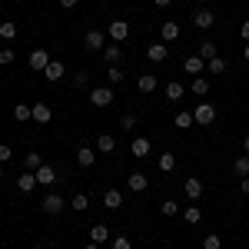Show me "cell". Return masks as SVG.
<instances>
[{
    "instance_id": "obj_1",
    "label": "cell",
    "mask_w": 249,
    "mask_h": 249,
    "mask_svg": "<svg viewBox=\"0 0 249 249\" xmlns=\"http://www.w3.org/2000/svg\"><path fill=\"white\" fill-rule=\"evenodd\" d=\"M113 100H116L113 87H93V90H90V103H93V107H100V110H107Z\"/></svg>"
},
{
    "instance_id": "obj_2",
    "label": "cell",
    "mask_w": 249,
    "mask_h": 249,
    "mask_svg": "<svg viewBox=\"0 0 249 249\" xmlns=\"http://www.w3.org/2000/svg\"><path fill=\"white\" fill-rule=\"evenodd\" d=\"M63 206H67V203H63V196H60V193H47V196H43V203H40V213H47V216H60Z\"/></svg>"
},
{
    "instance_id": "obj_3",
    "label": "cell",
    "mask_w": 249,
    "mask_h": 249,
    "mask_svg": "<svg viewBox=\"0 0 249 249\" xmlns=\"http://www.w3.org/2000/svg\"><path fill=\"white\" fill-rule=\"evenodd\" d=\"M213 120H216V107H213V103H199V107L193 110V123H199V126H210Z\"/></svg>"
},
{
    "instance_id": "obj_4",
    "label": "cell",
    "mask_w": 249,
    "mask_h": 249,
    "mask_svg": "<svg viewBox=\"0 0 249 249\" xmlns=\"http://www.w3.org/2000/svg\"><path fill=\"white\" fill-rule=\"evenodd\" d=\"M107 34L113 37V43H123V40L130 37V23H126V20H110V27H107Z\"/></svg>"
},
{
    "instance_id": "obj_5",
    "label": "cell",
    "mask_w": 249,
    "mask_h": 249,
    "mask_svg": "<svg viewBox=\"0 0 249 249\" xmlns=\"http://www.w3.org/2000/svg\"><path fill=\"white\" fill-rule=\"evenodd\" d=\"M27 63H30V70H37V73H43L47 70V63H50V53L43 50V47H37L30 57H27Z\"/></svg>"
},
{
    "instance_id": "obj_6",
    "label": "cell",
    "mask_w": 249,
    "mask_h": 249,
    "mask_svg": "<svg viewBox=\"0 0 249 249\" xmlns=\"http://www.w3.org/2000/svg\"><path fill=\"white\" fill-rule=\"evenodd\" d=\"M30 116H34L37 123H50V120H53V110H50V103H43V100H37V103L30 107Z\"/></svg>"
},
{
    "instance_id": "obj_7",
    "label": "cell",
    "mask_w": 249,
    "mask_h": 249,
    "mask_svg": "<svg viewBox=\"0 0 249 249\" xmlns=\"http://www.w3.org/2000/svg\"><path fill=\"white\" fill-rule=\"evenodd\" d=\"M146 57L153 60V63H163V60L170 57V43H163V40H160V43H150V47H146Z\"/></svg>"
},
{
    "instance_id": "obj_8",
    "label": "cell",
    "mask_w": 249,
    "mask_h": 249,
    "mask_svg": "<svg viewBox=\"0 0 249 249\" xmlns=\"http://www.w3.org/2000/svg\"><path fill=\"white\" fill-rule=\"evenodd\" d=\"M150 150H153V146H150V140H146V136H136L133 143H130V153H133L136 160H146Z\"/></svg>"
},
{
    "instance_id": "obj_9",
    "label": "cell",
    "mask_w": 249,
    "mask_h": 249,
    "mask_svg": "<svg viewBox=\"0 0 249 249\" xmlns=\"http://www.w3.org/2000/svg\"><path fill=\"white\" fill-rule=\"evenodd\" d=\"M17 186H20V193H34V190H37V186H40V183H37V173L23 170V173H20V176H17Z\"/></svg>"
},
{
    "instance_id": "obj_10",
    "label": "cell",
    "mask_w": 249,
    "mask_h": 249,
    "mask_svg": "<svg viewBox=\"0 0 249 249\" xmlns=\"http://www.w3.org/2000/svg\"><path fill=\"white\" fill-rule=\"evenodd\" d=\"M183 193H186V199H193V203H196V199L203 196V179H196V176H190V179L183 183Z\"/></svg>"
},
{
    "instance_id": "obj_11",
    "label": "cell",
    "mask_w": 249,
    "mask_h": 249,
    "mask_svg": "<svg viewBox=\"0 0 249 249\" xmlns=\"http://www.w3.org/2000/svg\"><path fill=\"white\" fill-rule=\"evenodd\" d=\"M183 70L196 77V73H203V70H206V60L199 57V53H193V57H186V60H183Z\"/></svg>"
},
{
    "instance_id": "obj_12",
    "label": "cell",
    "mask_w": 249,
    "mask_h": 249,
    "mask_svg": "<svg viewBox=\"0 0 249 249\" xmlns=\"http://www.w3.org/2000/svg\"><path fill=\"white\" fill-rule=\"evenodd\" d=\"M156 87H160L156 73H140V80H136V90H140V93H153Z\"/></svg>"
},
{
    "instance_id": "obj_13",
    "label": "cell",
    "mask_w": 249,
    "mask_h": 249,
    "mask_svg": "<svg viewBox=\"0 0 249 249\" xmlns=\"http://www.w3.org/2000/svg\"><path fill=\"white\" fill-rule=\"evenodd\" d=\"M213 23H216L213 10H196V14H193V27H199V30H210Z\"/></svg>"
},
{
    "instance_id": "obj_14",
    "label": "cell",
    "mask_w": 249,
    "mask_h": 249,
    "mask_svg": "<svg viewBox=\"0 0 249 249\" xmlns=\"http://www.w3.org/2000/svg\"><path fill=\"white\" fill-rule=\"evenodd\" d=\"M87 47L103 53V47H107V34H103V30H87Z\"/></svg>"
},
{
    "instance_id": "obj_15",
    "label": "cell",
    "mask_w": 249,
    "mask_h": 249,
    "mask_svg": "<svg viewBox=\"0 0 249 249\" xmlns=\"http://www.w3.org/2000/svg\"><path fill=\"white\" fill-rule=\"evenodd\" d=\"M37 183H40V186H53V183H57V170L43 163V166L37 170Z\"/></svg>"
},
{
    "instance_id": "obj_16",
    "label": "cell",
    "mask_w": 249,
    "mask_h": 249,
    "mask_svg": "<svg viewBox=\"0 0 249 249\" xmlns=\"http://www.w3.org/2000/svg\"><path fill=\"white\" fill-rule=\"evenodd\" d=\"M160 37H163V43H173V40H179V23L166 20V23L160 27Z\"/></svg>"
},
{
    "instance_id": "obj_17",
    "label": "cell",
    "mask_w": 249,
    "mask_h": 249,
    "mask_svg": "<svg viewBox=\"0 0 249 249\" xmlns=\"http://www.w3.org/2000/svg\"><path fill=\"white\" fill-rule=\"evenodd\" d=\"M126 186H130L133 193H143L146 186H150V179H146L143 173H130V176H126Z\"/></svg>"
},
{
    "instance_id": "obj_18",
    "label": "cell",
    "mask_w": 249,
    "mask_h": 249,
    "mask_svg": "<svg viewBox=\"0 0 249 249\" xmlns=\"http://www.w3.org/2000/svg\"><path fill=\"white\" fill-rule=\"evenodd\" d=\"M103 206H107V210H120V206H123V193L120 190H107L103 193Z\"/></svg>"
},
{
    "instance_id": "obj_19",
    "label": "cell",
    "mask_w": 249,
    "mask_h": 249,
    "mask_svg": "<svg viewBox=\"0 0 249 249\" xmlns=\"http://www.w3.org/2000/svg\"><path fill=\"white\" fill-rule=\"evenodd\" d=\"M93 160H96V153L90 150V146H80V150H77V166L90 170V166H93Z\"/></svg>"
},
{
    "instance_id": "obj_20",
    "label": "cell",
    "mask_w": 249,
    "mask_h": 249,
    "mask_svg": "<svg viewBox=\"0 0 249 249\" xmlns=\"http://www.w3.org/2000/svg\"><path fill=\"white\" fill-rule=\"evenodd\" d=\"M43 77L50 80V83H57V80L63 77V63H60V60H50V63H47V70H43Z\"/></svg>"
},
{
    "instance_id": "obj_21",
    "label": "cell",
    "mask_w": 249,
    "mask_h": 249,
    "mask_svg": "<svg viewBox=\"0 0 249 249\" xmlns=\"http://www.w3.org/2000/svg\"><path fill=\"white\" fill-rule=\"evenodd\" d=\"M199 57H203L206 63H210L213 57H219V47H216L213 40H203V43H199Z\"/></svg>"
},
{
    "instance_id": "obj_22",
    "label": "cell",
    "mask_w": 249,
    "mask_h": 249,
    "mask_svg": "<svg viewBox=\"0 0 249 249\" xmlns=\"http://www.w3.org/2000/svg\"><path fill=\"white\" fill-rule=\"evenodd\" d=\"M190 90H193V96H206V93H210V80H206V77H193Z\"/></svg>"
},
{
    "instance_id": "obj_23",
    "label": "cell",
    "mask_w": 249,
    "mask_h": 249,
    "mask_svg": "<svg viewBox=\"0 0 249 249\" xmlns=\"http://www.w3.org/2000/svg\"><path fill=\"white\" fill-rule=\"evenodd\" d=\"M107 239H110V230H107L103 223H96L93 230H90V243H96V246H100V243H107Z\"/></svg>"
},
{
    "instance_id": "obj_24",
    "label": "cell",
    "mask_w": 249,
    "mask_h": 249,
    "mask_svg": "<svg viewBox=\"0 0 249 249\" xmlns=\"http://www.w3.org/2000/svg\"><path fill=\"white\" fill-rule=\"evenodd\" d=\"M70 210H77V213H87V210H90V196H87V193H77V196L70 199Z\"/></svg>"
},
{
    "instance_id": "obj_25",
    "label": "cell",
    "mask_w": 249,
    "mask_h": 249,
    "mask_svg": "<svg viewBox=\"0 0 249 249\" xmlns=\"http://www.w3.org/2000/svg\"><path fill=\"white\" fill-rule=\"evenodd\" d=\"M183 93H186V87H183V83H176V80L166 83V100H183Z\"/></svg>"
},
{
    "instance_id": "obj_26",
    "label": "cell",
    "mask_w": 249,
    "mask_h": 249,
    "mask_svg": "<svg viewBox=\"0 0 249 249\" xmlns=\"http://www.w3.org/2000/svg\"><path fill=\"white\" fill-rule=\"evenodd\" d=\"M232 173L243 179V176H249V156H236L232 160Z\"/></svg>"
},
{
    "instance_id": "obj_27",
    "label": "cell",
    "mask_w": 249,
    "mask_h": 249,
    "mask_svg": "<svg viewBox=\"0 0 249 249\" xmlns=\"http://www.w3.org/2000/svg\"><path fill=\"white\" fill-rule=\"evenodd\" d=\"M183 219H186V223H190V226H196V223H199V219H203V210H199V206H196V203H193V206H186V210H183Z\"/></svg>"
},
{
    "instance_id": "obj_28",
    "label": "cell",
    "mask_w": 249,
    "mask_h": 249,
    "mask_svg": "<svg viewBox=\"0 0 249 249\" xmlns=\"http://www.w3.org/2000/svg\"><path fill=\"white\" fill-rule=\"evenodd\" d=\"M96 150H100V153H113V150H116V140L110 133H103L100 140H96Z\"/></svg>"
},
{
    "instance_id": "obj_29",
    "label": "cell",
    "mask_w": 249,
    "mask_h": 249,
    "mask_svg": "<svg viewBox=\"0 0 249 249\" xmlns=\"http://www.w3.org/2000/svg\"><path fill=\"white\" fill-rule=\"evenodd\" d=\"M206 70H210V73H226L230 63H226V57H213L210 63H206Z\"/></svg>"
},
{
    "instance_id": "obj_30",
    "label": "cell",
    "mask_w": 249,
    "mask_h": 249,
    "mask_svg": "<svg viewBox=\"0 0 249 249\" xmlns=\"http://www.w3.org/2000/svg\"><path fill=\"white\" fill-rule=\"evenodd\" d=\"M23 166H27L30 173H37L40 166H43V156H40V153H27V156H23Z\"/></svg>"
},
{
    "instance_id": "obj_31",
    "label": "cell",
    "mask_w": 249,
    "mask_h": 249,
    "mask_svg": "<svg viewBox=\"0 0 249 249\" xmlns=\"http://www.w3.org/2000/svg\"><path fill=\"white\" fill-rule=\"evenodd\" d=\"M17 37V23H14V20H3V23H0V40H14Z\"/></svg>"
},
{
    "instance_id": "obj_32",
    "label": "cell",
    "mask_w": 249,
    "mask_h": 249,
    "mask_svg": "<svg viewBox=\"0 0 249 249\" xmlns=\"http://www.w3.org/2000/svg\"><path fill=\"white\" fill-rule=\"evenodd\" d=\"M173 123H176V126H179V130H190V126H193V113H190V110H179V113H176V120H173Z\"/></svg>"
},
{
    "instance_id": "obj_33",
    "label": "cell",
    "mask_w": 249,
    "mask_h": 249,
    "mask_svg": "<svg viewBox=\"0 0 249 249\" xmlns=\"http://www.w3.org/2000/svg\"><path fill=\"white\" fill-rule=\"evenodd\" d=\"M120 53H123V50H120L116 43H110V47H103V60H107V63H120Z\"/></svg>"
},
{
    "instance_id": "obj_34",
    "label": "cell",
    "mask_w": 249,
    "mask_h": 249,
    "mask_svg": "<svg viewBox=\"0 0 249 249\" xmlns=\"http://www.w3.org/2000/svg\"><path fill=\"white\" fill-rule=\"evenodd\" d=\"M156 166H160L163 173H173V166H176V156H173V153H163L160 160H156Z\"/></svg>"
},
{
    "instance_id": "obj_35",
    "label": "cell",
    "mask_w": 249,
    "mask_h": 249,
    "mask_svg": "<svg viewBox=\"0 0 249 249\" xmlns=\"http://www.w3.org/2000/svg\"><path fill=\"white\" fill-rule=\"evenodd\" d=\"M160 213L170 219V216H176V213H179V203H176V199H166V203H160Z\"/></svg>"
},
{
    "instance_id": "obj_36",
    "label": "cell",
    "mask_w": 249,
    "mask_h": 249,
    "mask_svg": "<svg viewBox=\"0 0 249 249\" xmlns=\"http://www.w3.org/2000/svg\"><path fill=\"white\" fill-rule=\"evenodd\" d=\"M14 120H20V123H23V120H34V116H30V107H27V103H17V107H14Z\"/></svg>"
},
{
    "instance_id": "obj_37",
    "label": "cell",
    "mask_w": 249,
    "mask_h": 249,
    "mask_svg": "<svg viewBox=\"0 0 249 249\" xmlns=\"http://www.w3.org/2000/svg\"><path fill=\"white\" fill-rule=\"evenodd\" d=\"M203 249H223V236H216V232H210V236L203 239Z\"/></svg>"
},
{
    "instance_id": "obj_38",
    "label": "cell",
    "mask_w": 249,
    "mask_h": 249,
    "mask_svg": "<svg viewBox=\"0 0 249 249\" xmlns=\"http://www.w3.org/2000/svg\"><path fill=\"white\" fill-rule=\"evenodd\" d=\"M14 60H17V53H14V47H3V50H0V67H10Z\"/></svg>"
},
{
    "instance_id": "obj_39",
    "label": "cell",
    "mask_w": 249,
    "mask_h": 249,
    "mask_svg": "<svg viewBox=\"0 0 249 249\" xmlns=\"http://www.w3.org/2000/svg\"><path fill=\"white\" fill-rule=\"evenodd\" d=\"M133 126H136V113H123V116H120V130H126V133H130Z\"/></svg>"
},
{
    "instance_id": "obj_40",
    "label": "cell",
    "mask_w": 249,
    "mask_h": 249,
    "mask_svg": "<svg viewBox=\"0 0 249 249\" xmlns=\"http://www.w3.org/2000/svg\"><path fill=\"white\" fill-rule=\"evenodd\" d=\"M107 80H110V83H123V70H120L116 63H110V70H107Z\"/></svg>"
},
{
    "instance_id": "obj_41",
    "label": "cell",
    "mask_w": 249,
    "mask_h": 249,
    "mask_svg": "<svg viewBox=\"0 0 249 249\" xmlns=\"http://www.w3.org/2000/svg\"><path fill=\"white\" fill-rule=\"evenodd\" d=\"M110 249H133V243H130L126 236H113V239H110Z\"/></svg>"
},
{
    "instance_id": "obj_42",
    "label": "cell",
    "mask_w": 249,
    "mask_h": 249,
    "mask_svg": "<svg viewBox=\"0 0 249 249\" xmlns=\"http://www.w3.org/2000/svg\"><path fill=\"white\" fill-rule=\"evenodd\" d=\"M87 83H90V77H87V70H80V73H73V87H80V90H83Z\"/></svg>"
},
{
    "instance_id": "obj_43",
    "label": "cell",
    "mask_w": 249,
    "mask_h": 249,
    "mask_svg": "<svg viewBox=\"0 0 249 249\" xmlns=\"http://www.w3.org/2000/svg\"><path fill=\"white\" fill-rule=\"evenodd\" d=\"M7 160H10V146H7V143H0V163H7Z\"/></svg>"
},
{
    "instance_id": "obj_44",
    "label": "cell",
    "mask_w": 249,
    "mask_h": 249,
    "mask_svg": "<svg viewBox=\"0 0 249 249\" xmlns=\"http://www.w3.org/2000/svg\"><path fill=\"white\" fill-rule=\"evenodd\" d=\"M239 34H243V40L249 43V20H243V27H239Z\"/></svg>"
},
{
    "instance_id": "obj_45",
    "label": "cell",
    "mask_w": 249,
    "mask_h": 249,
    "mask_svg": "<svg viewBox=\"0 0 249 249\" xmlns=\"http://www.w3.org/2000/svg\"><path fill=\"white\" fill-rule=\"evenodd\" d=\"M60 7H63V10H73V7H77V0H60Z\"/></svg>"
},
{
    "instance_id": "obj_46",
    "label": "cell",
    "mask_w": 249,
    "mask_h": 249,
    "mask_svg": "<svg viewBox=\"0 0 249 249\" xmlns=\"http://www.w3.org/2000/svg\"><path fill=\"white\" fill-rule=\"evenodd\" d=\"M239 190H243V193L249 196V176H243V179H239Z\"/></svg>"
},
{
    "instance_id": "obj_47",
    "label": "cell",
    "mask_w": 249,
    "mask_h": 249,
    "mask_svg": "<svg viewBox=\"0 0 249 249\" xmlns=\"http://www.w3.org/2000/svg\"><path fill=\"white\" fill-rule=\"evenodd\" d=\"M243 60H246V63H249V43H246V47H243Z\"/></svg>"
},
{
    "instance_id": "obj_48",
    "label": "cell",
    "mask_w": 249,
    "mask_h": 249,
    "mask_svg": "<svg viewBox=\"0 0 249 249\" xmlns=\"http://www.w3.org/2000/svg\"><path fill=\"white\" fill-rule=\"evenodd\" d=\"M156 7H170V0H153Z\"/></svg>"
},
{
    "instance_id": "obj_49",
    "label": "cell",
    "mask_w": 249,
    "mask_h": 249,
    "mask_svg": "<svg viewBox=\"0 0 249 249\" xmlns=\"http://www.w3.org/2000/svg\"><path fill=\"white\" fill-rule=\"evenodd\" d=\"M83 249H100V246H96V243H87V246H83Z\"/></svg>"
},
{
    "instance_id": "obj_50",
    "label": "cell",
    "mask_w": 249,
    "mask_h": 249,
    "mask_svg": "<svg viewBox=\"0 0 249 249\" xmlns=\"http://www.w3.org/2000/svg\"><path fill=\"white\" fill-rule=\"evenodd\" d=\"M243 146H246V156H249V136H246V143H243Z\"/></svg>"
},
{
    "instance_id": "obj_51",
    "label": "cell",
    "mask_w": 249,
    "mask_h": 249,
    "mask_svg": "<svg viewBox=\"0 0 249 249\" xmlns=\"http://www.w3.org/2000/svg\"><path fill=\"white\" fill-rule=\"evenodd\" d=\"M34 249H47V246H34Z\"/></svg>"
},
{
    "instance_id": "obj_52",
    "label": "cell",
    "mask_w": 249,
    "mask_h": 249,
    "mask_svg": "<svg viewBox=\"0 0 249 249\" xmlns=\"http://www.w3.org/2000/svg\"><path fill=\"white\" fill-rule=\"evenodd\" d=\"M0 166H3V163H0ZM0 176H3V170H0Z\"/></svg>"
}]
</instances>
